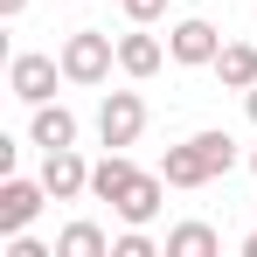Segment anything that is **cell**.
<instances>
[{
    "mask_svg": "<svg viewBox=\"0 0 257 257\" xmlns=\"http://www.w3.org/2000/svg\"><path fill=\"white\" fill-rule=\"evenodd\" d=\"M111 257H160V250H153V236H146L139 222H125V236L111 243Z\"/></svg>",
    "mask_w": 257,
    "mask_h": 257,
    "instance_id": "9a60e30c",
    "label": "cell"
},
{
    "mask_svg": "<svg viewBox=\"0 0 257 257\" xmlns=\"http://www.w3.org/2000/svg\"><path fill=\"white\" fill-rule=\"evenodd\" d=\"M56 77H63V56H14L7 63V90L21 104H49L56 97Z\"/></svg>",
    "mask_w": 257,
    "mask_h": 257,
    "instance_id": "277c9868",
    "label": "cell"
},
{
    "mask_svg": "<svg viewBox=\"0 0 257 257\" xmlns=\"http://www.w3.org/2000/svg\"><path fill=\"white\" fill-rule=\"evenodd\" d=\"M111 63H118V42H111L104 28H77V35L63 42V77H70V84H104Z\"/></svg>",
    "mask_w": 257,
    "mask_h": 257,
    "instance_id": "7a4b0ae2",
    "label": "cell"
},
{
    "mask_svg": "<svg viewBox=\"0 0 257 257\" xmlns=\"http://www.w3.org/2000/svg\"><path fill=\"white\" fill-rule=\"evenodd\" d=\"M56 257H111V243H104L97 222H70V229L56 236Z\"/></svg>",
    "mask_w": 257,
    "mask_h": 257,
    "instance_id": "4fadbf2b",
    "label": "cell"
},
{
    "mask_svg": "<svg viewBox=\"0 0 257 257\" xmlns=\"http://www.w3.org/2000/svg\"><path fill=\"white\" fill-rule=\"evenodd\" d=\"M222 243H215L209 222H181V229H167V257H215Z\"/></svg>",
    "mask_w": 257,
    "mask_h": 257,
    "instance_id": "5bb4252c",
    "label": "cell"
},
{
    "mask_svg": "<svg viewBox=\"0 0 257 257\" xmlns=\"http://www.w3.org/2000/svg\"><path fill=\"white\" fill-rule=\"evenodd\" d=\"M21 7H28V0H0V14H7V21H14V14H21Z\"/></svg>",
    "mask_w": 257,
    "mask_h": 257,
    "instance_id": "ac0fdd59",
    "label": "cell"
},
{
    "mask_svg": "<svg viewBox=\"0 0 257 257\" xmlns=\"http://www.w3.org/2000/svg\"><path fill=\"white\" fill-rule=\"evenodd\" d=\"M167 56H174V63H188V70L215 63V56H222V35H215V21H174Z\"/></svg>",
    "mask_w": 257,
    "mask_h": 257,
    "instance_id": "52a82bcc",
    "label": "cell"
},
{
    "mask_svg": "<svg viewBox=\"0 0 257 257\" xmlns=\"http://www.w3.org/2000/svg\"><path fill=\"white\" fill-rule=\"evenodd\" d=\"M42 202H49V188H42V181L7 174V181H0V236H21V229L42 215Z\"/></svg>",
    "mask_w": 257,
    "mask_h": 257,
    "instance_id": "8992f818",
    "label": "cell"
},
{
    "mask_svg": "<svg viewBox=\"0 0 257 257\" xmlns=\"http://www.w3.org/2000/svg\"><path fill=\"white\" fill-rule=\"evenodd\" d=\"M42 188H49V202H77V195H90V160L77 153V146L42 153Z\"/></svg>",
    "mask_w": 257,
    "mask_h": 257,
    "instance_id": "5b68a950",
    "label": "cell"
},
{
    "mask_svg": "<svg viewBox=\"0 0 257 257\" xmlns=\"http://www.w3.org/2000/svg\"><path fill=\"white\" fill-rule=\"evenodd\" d=\"M160 63H167L160 35H139V21H132V35H118V70H125V77H153Z\"/></svg>",
    "mask_w": 257,
    "mask_h": 257,
    "instance_id": "30bf717a",
    "label": "cell"
},
{
    "mask_svg": "<svg viewBox=\"0 0 257 257\" xmlns=\"http://www.w3.org/2000/svg\"><path fill=\"white\" fill-rule=\"evenodd\" d=\"M215 77H222V90H250V84H257V49H250V42H222Z\"/></svg>",
    "mask_w": 257,
    "mask_h": 257,
    "instance_id": "7c38bea8",
    "label": "cell"
},
{
    "mask_svg": "<svg viewBox=\"0 0 257 257\" xmlns=\"http://www.w3.org/2000/svg\"><path fill=\"white\" fill-rule=\"evenodd\" d=\"M160 202H167V174H132V188L111 209H118V222H139V229H146V222L160 215Z\"/></svg>",
    "mask_w": 257,
    "mask_h": 257,
    "instance_id": "ba28073f",
    "label": "cell"
},
{
    "mask_svg": "<svg viewBox=\"0 0 257 257\" xmlns=\"http://www.w3.org/2000/svg\"><path fill=\"white\" fill-rule=\"evenodd\" d=\"M250 174H257V153H250Z\"/></svg>",
    "mask_w": 257,
    "mask_h": 257,
    "instance_id": "d6986e66",
    "label": "cell"
},
{
    "mask_svg": "<svg viewBox=\"0 0 257 257\" xmlns=\"http://www.w3.org/2000/svg\"><path fill=\"white\" fill-rule=\"evenodd\" d=\"M139 132H146V97H139V90H104V104H97V139L125 153Z\"/></svg>",
    "mask_w": 257,
    "mask_h": 257,
    "instance_id": "3957f363",
    "label": "cell"
},
{
    "mask_svg": "<svg viewBox=\"0 0 257 257\" xmlns=\"http://www.w3.org/2000/svg\"><path fill=\"white\" fill-rule=\"evenodd\" d=\"M243 111H250V125H257V84H250V90H243Z\"/></svg>",
    "mask_w": 257,
    "mask_h": 257,
    "instance_id": "e0dca14e",
    "label": "cell"
},
{
    "mask_svg": "<svg viewBox=\"0 0 257 257\" xmlns=\"http://www.w3.org/2000/svg\"><path fill=\"white\" fill-rule=\"evenodd\" d=\"M28 139H35L42 153H56V146H77V111H70V104H35V125H28Z\"/></svg>",
    "mask_w": 257,
    "mask_h": 257,
    "instance_id": "9c48e42d",
    "label": "cell"
},
{
    "mask_svg": "<svg viewBox=\"0 0 257 257\" xmlns=\"http://www.w3.org/2000/svg\"><path fill=\"white\" fill-rule=\"evenodd\" d=\"M118 7H125V21H139V28H146V21H160V14H167V0H118Z\"/></svg>",
    "mask_w": 257,
    "mask_h": 257,
    "instance_id": "2e32d148",
    "label": "cell"
},
{
    "mask_svg": "<svg viewBox=\"0 0 257 257\" xmlns=\"http://www.w3.org/2000/svg\"><path fill=\"white\" fill-rule=\"evenodd\" d=\"M132 160L125 153H118V146H104V160H97V167H90V195H97V202H118V195H125L132 188Z\"/></svg>",
    "mask_w": 257,
    "mask_h": 257,
    "instance_id": "8fae6325",
    "label": "cell"
},
{
    "mask_svg": "<svg viewBox=\"0 0 257 257\" xmlns=\"http://www.w3.org/2000/svg\"><path fill=\"white\" fill-rule=\"evenodd\" d=\"M229 167H236V139H229V132H195V139L167 146V160H160L167 188H209V181H222Z\"/></svg>",
    "mask_w": 257,
    "mask_h": 257,
    "instance_id": "6da1fadb",
    "label": "cell"
}]
</instances>
